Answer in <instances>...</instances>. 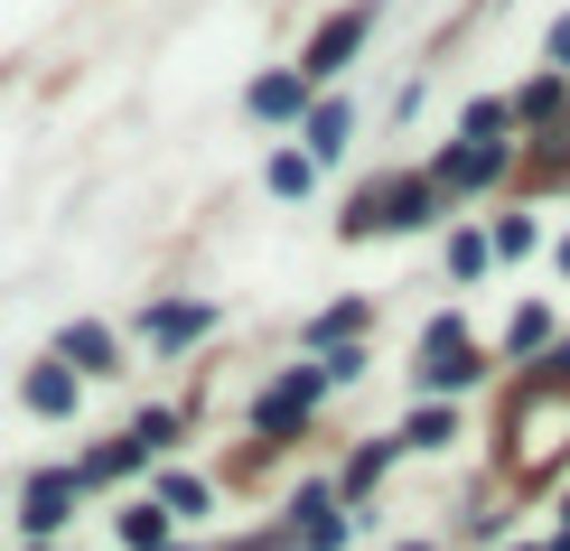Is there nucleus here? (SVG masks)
I'll list each match as a JSON object with an SVG mask.
<instances>
[{"label": "nucleus", "mask_w": 570, "mask_h": 551, "mask_svg": "<svg viewBox=\"0 0 570 551\" xmlns=\"http://www.w3.org/2000/svg\"><path fill=\"white\" fill-rule=\"evenodd\" d=\"M365 29H374V10H337V19H327L318 38H308V57H299V76H308V85H318V76H337V66L355 57V47H365Z\"/></svg>", "instance_id": "1"}, {"label": "nucleus", "mask_w": 570, "mask_h": 551, "mask_svg": "<svg viewBox=\"0 0 570 551\" xmlns=\"http://www.w3.org/2000/svg\"><path fill=\"white\" fill-rule=\"evenodd\" d=\"M421 383H449V393H459V383H478V346H468L449 318L421 337Z\"/></svg>", "instance_id": "2"}, {"label": "nucleus", "mask_w": 570, "mask_h": 551, "mask_svg": "<svg viewBox=\"0 0 570 551\" xmlns=\"http://www.w3.org/2000/svg\"><path fill=\"white\" fill-rule=\"evenodd\" d=\"M318 383H327V365H299V374H281L272 393H263V412H253V421H263V430H291V421L308 412V402H318Z\"/></svg>", "instance_id": "3"}, {"label": "nucleus", "mask_w": 570, "mask_h": 551, "mask_svg": "<svg viewBox=\"0 0 570 551\" xmlns=\"http://www.w3.org/2000/svg\"><path fill=\"white\" fill-rule=\"evenodd\" d=\"M76 486H85L76 468L38 476V486H29V514H19V523H29V533H57V523H66V505H76Z\"/></svg>", "instance_id": "4"}, {"label": "nucleus", "mask_w": 570, "mask_h": 551, "mask_svg": "<svg viewBox=\"0 0 570 551\" xmlns=\"http://www.w3.org/2000/svg\"><path fill=\"white\" fill-rule=\"evenodd\" d=\"M299 104H308V76H299V66H281V76L253 85V112H263V122H291Z\"/></svg>", "instance_id": "5"}, {"label": "nucleus", "mask_w": 570, "mask_h": 551, "mask_svg": "<svg viewBox=\"0 0 570 551\" xmlns=\"http://www.w3.org/2000/svg\"><path fill=\"white\" fill-rule=\"evenodd\" d=\"M206 327H216V308H206V299H178V308H150V337H159V346H187V337H206Z\"/></svg>", "instance_id": "6"}, {"label": "nucleus", "mask_w": 570, "mask_h": 551, "mask_svg": "<svg viewBox=\"0 0 570 551\" xmlns=\"http://www.w3.org/2000/svg\"><path fill=\"white\" fill-rule=\"evenodd\" d=\"M346 131H355V112L346 104H318V112H308V159H337Z\"/></svg>", "instance_id": "7"}, {"label": "nucleus", "mask_w": 570, "mask_h": 551, "mask_svg": "<svg viewBox=\"0 0 570 551\" xmlns=\"http://www.w3.org/2000/svg\"><path fill=\"white\" fill-rule=\"evenodd\" d=\"M29 412H47V421L76 412V374H66V365H38V374H29Z\"/></svg>", "instance_id": "8"}, {"label": "nucleus", "mask_w": 570, "mask_h": 551, "mask_svg": "<svg viewBox=\"0 0 570 551\" xmlns=\"http://www.w3.org/2000/svg\"><path fill=\"white\" fill-rule=\"evenodd\" d=\"M495 169H505V150H495V140H478V150H459V159L440 169V187H487Z\"/></svg>", "instance_id": "9"}, {"label": "nucleus", "mask_w": 570, "mask_h": 551, "mask_svg": "<svg viewBox=\"0 0 570 551\" xmlns=\"http://www.w3.org/2000/svg\"><path fill=\"white\" fill-rule=\"evenodd\" d=\"M66 365H85V374H112V337H104V327H66Z\"/></svg>", "instance_id": "10"}, {"label": "nucleus", "mask_w": 570, "mask_h": 551, "mask_svg": "<svg viewBox=\"0 0 570 551\" xmlns=\"http://www.w3.org/2000/svg\"><path fill=\"white\" fill-rule=\"evenodd\" d=\"M505 346H514V355H533V346H552V308H514V327H505Z\"/></svg>", "instance_id": "11"}, {"label": "nucleus", "mask_w": 570, "mask_h": 551, "mask_svg": "<svg viewBox=\"0 0 570 551\" xmlns=\"http://www.w3.org/2000/svg\"><path fill=\"white\" fill-rule=\"evenodd\" d=\"M308 178H318V159H308V150H281V159H272V187H281V197H308Z\"/></svg>", "instance_id": "12"}, {"label": "nucleus", "mask_w": 570, "mask_h": 551, "mask_svg": "<svg viewBox=\"0 0 570 551\" xmlns=\"http://www.w3.org/2000/svg\"><path fill=\"white\" fill-rule=\"evenodd\" d=\"M402 440H412V449H449V440H459V412H412Z\"/></svg>", "instance_id": "13"}, {"label": "nucleus", "mask_w": 570, "mask_h": 551, "mask_svg": "<svg viewBox=\"0 0 570 551\" xmlns=\"http://www.w3.org/2000/svg\"><path fill=\"white\" fill-rule=\"evenodd\" d=\"M159 533H169V514H159V505H131L122 514V542L131 551H159Z\"/></svg>", "instance_id": "14"}, {"label": "nucleus", "mask_w": 570, "mask_h": 551, "mask_svg": "<svg viewBox=\"0 0 570 551\" xmlns=\"http://www.w3.org/2000/svg\"><path fill=\"white\" fill-rule=\"evenodd\" d=\"M393 468V440H374V449H355V468H346V486H374V476Z\"/></svg>", "instance_id": "15"}, {"label": "nucleus", "mask_w": 570, "mask_h": 551, "mask_svg": "<svg viewBox=\"0 0 570 551\" xmlns=\"http://www.w3.org/2000/svg\"><path fill=\"white\" fill-rule=\"evenodd\" d=\"M346 327H365V308H355V299H346V308H327V318H318V327H308V337H318V346H327V337H346Z\"/></svg>", "instance_id": "16"}, {"label": "nucleus", "mask_w": 570, "mask_h": 551, "mask_svg": "<svg viewBox=\"0 0 570 551\" xmlns=\"http://www.w3.org/2000/svg\"><path fill=\"white\" fill-rule=\"evenodd\" d=\"M495 253H533V215H505L495 225Z\"/></svg>", "instance_id": "17"}, {"label": "nucleus", "mask_w": 570, "mask_h": 551, "mask_svg": "<svg viewBox=\"0 0 570 551\" xmlns=\"http://www.w3.org/2000/svg\"><path fill=\"white\" fill-rule=\"evenodd\" d=\"M552 66H561V76H570V19H561V29H552Z\"/></svg>", "instance_id": "18"}, {"label": "nucleus", "mask_w": 570, "mask_h": 551, "mask_svg": "<svg viewBox=\"0 0 570 551\" xmlns=\"http://www.w3.org/2000/svg\"><path fill=\"white\" fill-rule=\"evenodd\" d=\"M552 383H570V346H561V355H552Z\"/></svg>", "instance_id": "19"}, {"label": "nucleus", "mask_w": 570, "mask_h": 551, "mask_svg": "<svg viewBox=\"0 0 570 551\" xmlns=\"http://www.w3.org/2000/svg\"><path fill=\"white\" fill-rule=\"evenodd\" d=\"M561 272H570V244H561Z\"/></svg>", "instance_id": "20"}, {"label": "nucleus", "mask_w": 570, "mask_h": 551, "mask_svg": "<svg viewBox=\"0 0 570 551\" xmlns=\"http://www.w3.org/2000/svg\"><path fill=\"white\" fill-rule=\"evenodd\" d=\"M552 551H570V542H552Z\"/></svg>", "instance_id": "21"}, {"label": "nucleus", "mask_w": 570, "mask_h": 551, "mask_svg": "<svg viewBox=\"0 0 570 551\" xmlns=\"http://www.w3.org/2000/svg\"><path fill=\"white\" fill-rule=\"evenodd\" d=\"M412 551H421V542H412Z\"/></svg>", "instance_id": "22"}]
</instances>
